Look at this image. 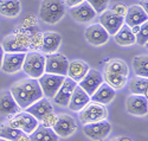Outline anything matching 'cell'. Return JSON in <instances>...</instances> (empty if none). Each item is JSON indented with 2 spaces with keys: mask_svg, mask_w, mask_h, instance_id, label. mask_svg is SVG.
Wrapping results in <instances>:
<instances>
[{
  "mask_svg": "<svg viewBox=\"0 0 148 141\" xmlns=\"http://www.w3.org/2000/svg\"><path fill=\"white\" fill-rule=\"evenodd\" d=\"M103 83V76L100 71L95 69H89V71L85 74L84 77L78 82V85L87 93L89 96H91L96 89Z\"/></svg>",
  "mask_w": 148,
  "mask_h": 141,
  "instance_id": "obj_11",
  "label": "cell"
},
{
  "mask_svg": "<svg viewBox=\"0 0 148 141\" xmlns=\"http://www.w3.org/2000/svg\"><path fill=\"white\" fill-rule=\"evenodd\" d=\"M103 81L112 87L114 90L116 89H121L127 84V77L126 76H122V75H117V74H112V72H108L104 70L103 72Z\"/></svg>",
  "mask_w": 148,
  "mask_h": 141,
  "instance_id": "obj_29",
  "label": "cell"
},
{
  "mask_svg": "<svg viewBox=\"0 0 148 141\" xmlns=\"http://www.w3.org/2000/svg\"><path fill=\"white\" fill-rule=\"evenodd\" d=\"M89 65L85 62L79 61V59H75L72 62H69L68 65V77H70L71 80H73L75 82H79L84 76L89 71Z\"/></svg>",
  "mask_w": 148,
  "mask_h": 141,
  "instance_id": "obj_24",
  "label": "cell"
},
{
  "mask_svg": "<svg viewBox=\"0 0 148 141\" xmlns=\"http://www.w3.org/2000/svg\"><path fill=\"white\" fill-rule=\"evenodd\" d=\"M96 12L88 4V1H82L81 4L70 7V16L78 23H88L96 17Z\"/></svg>",
  "mask_w": 148,
  "mask_h": 141,
  "instance_id": "obj_17",
  "label": "cell"
},
{
  "mask_svg": "<svg viewBox=\"0 0 148 141\" xmlns=\"http://www.w3.org/2000/svg\"><path fill=\"white\" fill-rule=\"evenodd\" d=\"M23 134L21 131L11 127L8 123L0 124V139H5L8 141H16Z\"/></svg>",
  "mask_w": 148,
  "mask_h": 141,
  "instance_id": "obj_32",
  "label": "cell"
},
{
  "mask_svg": "<svg viewBox=\"0 0 148 141\" xmlns=\"http://www.w3.org/2000/svg\"><path fill=\"white\" fill-rule=\"evenodd\" d=\"M127 110L135 116H145L148 111L147 97L142 95H130L127 98Z\"/></svg>",
  "mask_w": 148,
  "mask_h": 141,
  "instance_id": "obj_19",
  "label": "cell"
},
{
  "mask_svg": "<svg viewBox=\"0 0 148 141\" xmlns=\"http://www.w3.org/2000/svg\"><path fill=\"white\" fill-rule=\"evenodd\" d=\"M82 1H84V0H65V5H68L69 7H73V6L81 4Z\"/></svg>",
  "mask_w": 148,
  "mask_h": 141,
  "instance_id": "obj_37",
  "label": "cell"
},
{
  "mask_svg": "<svg viewBox=\"0 0 148 141\" xmlns=\"http://www.w3.org/2000/svg\"><path fill=\"white\" fill-rule=\"evenodd\" d=\"M110 141H133L128 136H117V138H114L113 140H110Z\"/></svg>",
  "mask_w": 148,
  "mask_h": 141,
  "instance_id": "obj_38",
  "label": "cell"
},
{
  "mask_svg": "<svg viewBox=\"0 0 148 141\" xmlns=\"http://www.w3.org/2000/svg\"><path fill=\"white\" fill-rule=\"evenodd\" d=\"M107 116H108V110H107L106 106L97 103V102H94V101H90L87 106H84L78 111L79 121L83 124L106 120Z\"/></svg>",
  "mask_w": 148,
  "mask_h": 141,
  "instance_id": "obj_4",
  "label": "cell"
},
{
  "mask_svg": "<svg viewBox=\"0 0 148 141\" xmlns=\"http://www.w3.org/2000/svg\"><path fill=\"white\" fill-rule=\"evenodd\" d=\"M0 141H8V140H5V139H0Z\"/></svg>",
  "mask_w": 148,
  "mask_h": 141,
  "instance_id": "obj_42",
  "label": "cell"
},
{
  "mask_svg": "<svg viewBox=\"0 0 148 141\" xmlns=\"http://www.w3.org/2000/svg\"><path fill=\"white\" fill-rule=\"evenodd\" d=\"M53 111V107L51 105V102L49 101V98L46 97H42L40 100L36 101L34 103H32L30 107L26 108V113L31 114L32 116L38 120L42 121V119L47 115L49 113H52Z\"/></svg>",
  "mask_w": 148,
  "mask_h": 141,
  "instance_id": "obj_20",
  "label": "cell"
},
{
  "mask_svg": "<svg viewBox=\"0 0 148 141\" xmlns=\"http://www.w3.org/2000/svg\"><path fill=\"white\" fill-rule=\"evenodd\" d=\"M129 90L132 95H142L147 97V90H148V80L147 77H138L133 78L129 82Z\"/></svg>",
  "mask_w": 148,
  "mask_h": 141,
  "instance_id": "obj_28",
  "label": "cell"
},
{
  "mask_svg": "<svg viewBox=\"0 0 148 141\" xmlns=\"http://www.w3.org/2000/svg\"><path fill=\"white\" fill-rule=\"evenodd\" d=\"M106 71L108 72H112V74H117V75H122V76H128V67H127V64L121 61V59H113V61H110L108 64H107V67H106Z\"/></svg>",
  "mask_w": 148,
  "mask_h": 141,
  "instance_id": "obj_31",
  "label": "cell"
},
{
  "mask_svg": "<svg viewBox=\"0 0 148 141\" xmlns=\"http://www.w3.org/2000/svg\"><path fill=\"white\" fill-rule=\"evenodd\" d=\"M19 111L20 108L10 90H4L0 93V115L1 116H13Z\"/></svg>",
  "mask_w": 148,
  "mask_h": 141,
  "instance_id": "obj_18",
  "label": "cell"
},
{
  "mask_svg": "<svg viewBox=\"0 0 148 141\" xmlns=\"http://www.w3.org/2000/svg\"><path fill=\"white\" fill-rule=\"evenodd\" d=\"M64 78H65V76L44 72L38 78V83L43 91V96H46V98H53V96L58 91L59 87L64 82Z\"/></svg>",
  "mask_w": 148,
  "mask_h": 141,
  "instance_id": "obj_7",
  "label": "cell"
},
{
  "mask_svg": "<svg viewBox=\"0 0 148 141\" xmlns=\"http://www.w3.org/2000/svg\"><path fill=\"white\" fill-rule=\"evenodd\" d=\"M112 11L114 12V13H116L117 16L125 17L126 11H127V7L123 5V4H121V3H117V4H115V5L112 7Z\"/></svg>",
  "mask_w": 148,
  "mask_h": 141,
  "instance_id": "obj_36",
  "label": "cell"
},
{
  "mask_svg": "<svg viewBox=\"0 0 148 141\" xmlns=\"http://www.w3.org/2000/svg\"><path fill=\"white\" fill-rule=\"evenodd\" d=\"M123 24H125V17L117 16L112 10H106L101 13L100 25H102L103 29L108 32V34L114 36Z\"/></svg>",
  "mask_w": 148,
  "mask_h": 141,
  "instance_id": "obj_10",
  "label": "cell"
},
{
  "mask_svg": "<svg viewBox=\"0 0 148 141\" xmlns=\"http://www.w3.org/2000/svg\"><path fill=\"white\" fill-rule=\"evenodd\" d=\"M133 68L136 76L147 77L148 76V58L147 56H136L133 59Z\"/></svg>",
  "mask_w": 148,
  "mask_h": 141,
  "instance_id": "obj_30",
  "label": "cell"
},
{
  "mask_svg": "<svg viewBox=\"0 0 148 141\" xmlns=\"http://www.w3.org/2000/svg\"><path fill=\"white\" fill-rule=\"evenodd\" d=\"M148 14L140 5H133L127 8L125 14V23L127 26L134 28L140 26L143 23H147Z\"/></svg>",
  "mask_w": 148,
  "mask_h": 141,
  "instance_id": "obj_16",
  "label": "cell"
},
{
  "mask_svg": "<svg viewBox=\"0 0 148 141\" xmlns=\"http://www.w3.org/2000/svg\"><path fill=\"white\" fill-rule=\"evenodd\" d=\"M16 141H30V136L27 134H25V133H23Z\"/></svg>",
  "mask_w": 148,
  "mask_h": 141,
  "instance_id": "obj_39",
  "label": "cell"
},
{
  "mask_svg": "<svg viewBox=\"0 0 148 141\" xmlns=\"http://www.w3.org/2000/svg\"><path fill=\"white\" fill-rule=\"evenodd\" d=\"M45 57L38 51H31V52L25 54V58L23 62V70L25 71L27 76L31 78L38 80L40 76L45 72Z\"/></svg>",
  "mask_w": 148,
  "mask_h": 141,
  "instance_id": "obj_3",
  "label": "cell"
},
{
  "mask_svg": "<svg viewBox=\"0 0 148 141\" xmlns=\"http://www.w3.org/2000/svg\"><path fill=\"white\" fill-rule=\"evenodd\" d=\"M19 0H0V14L8 18H14L20 13Z\"/></svg>",
  "mask_w": 148,
  "mask_h": 141,
  "instance_id": "obj_27",
  "label": "cell"
},
{
  "mask_svg": "<svg viewBox=\"0 0 148 141\" xmlns=\"http://www.w3.org/2000/svg\"><path fill=\"white\" fill-rule=\"evenodd\" d=\"M65 14V3L63 0H43L39 17L46 24H56Z\"/></svg>",
  "mask_w": 148,
  "mask_h": 141,
  "instance_id": "obj_2",
  "label": "cell"
},
{
  "mask_svg": "<svg viewBox=\"0 0 148 141\" xmlns=\"http://www.w3.org/2000/svg\"><path fill=\"white\" fill-rule=\"evenodd\" d=\"M68 65L69 61L68 58L62 54H49L45 57V74H53L59 76H66L68 74Z\"/></svg>",
  "mask_w": 148,
  "mask_h": 141,
  "instance_id": "obj_6",
  "label": "cell"
},
{
  "mask_svg": "<svg viewBox=\"0 0 148 141\" xmlns=\"http://www.w3.org/2000/svg\"><path fill=\"white\" fill-rule=\"evenodd\" d=\"M85 1H88V4L94 8L96 13H100V14L107 10L109 4V0H85Z\"/></svg>",
  "mask_w": 148,
  "mask_h": 141,
  "instance_id": "obj_34",
  "label": "cell"
},
{
  "mask_svg": "<svg viewBox=\"0 0 148 141\" xmlns=\"http://www.w3.org/2000/svg\"><path fill=\"white\" fill-rule=\"evenodd\" d=\"M56 119H57V115L52 113H49L47 115H45V116L42 119V124L45 126V127H49V128H52L55 122H56Z\"/></svg>",
  "mask_w": 148,
  "mask_h": 141,
  "instance_id": "obj_35",
  "label": "cell"
},
{
  "mask_svg": "<svg viewBox=\"0 0 148 141\" xmlns=\"http://www.w3.org/2000/svg\"><path fill=\"white\" fill-rule=\"evenodd\" d=\"M89 102H90V96L77 84L75 87V89H73L72 95L69 100L68 107L72 111H79L84 106H87Z\"/></svg>",
  "mask_w": 148,
  "mask_h": 141,
  "instance_id": "obj_21",
  "label": "cell"
},
{
  "mask_svg": "<svg viewBox=\"0 0 148 141\" xmlns=\"http://www.w3.org/2000/svg\"><path fill=\"white\" fill-rule=\"evenodd\" d=\"M1 46L6 52L25 54V51L27 50V46H29V38H26L23 34H11L4 39V43Z\"/></svg>",
  "mask_w": 148,
  "mask_h": 141,
  "instance_id": "obj_12",
  "label": "cell"
},
{
  "mask_svg": "<svg viewBox=\"0 0 148 141\" xmlns=\"http://www.w3.org/2000/svg\"><path fill=\"white\" fill-rule=\"evenodd\" d=\"M25 58L24 52H6L4 54L1 68L7 74H13L23 68V62Z\"/></svg>",
  "mask_w": 148,
  "mask_h": 141,
  "instance_id": "obj_15",
  "label": "cell"
},
{
  "mask_svg": "<svg viewBox=\"0 0 148 141\" xmlns=\"http://www.w3.org/2000/svg\"><path fill=\"white\" fill-rule=\"evenodd\" d=\"M115 42L121 46H129L135 44V34L132 32L130 28L123 24L120 30L114 34Z\"/></svg>",
  "mask_w": 148,
  "mask_h": 141,
  "instance_id": "obj_26",
  "label": "cell"
},
{
  "mask_svg": "<svg viewBox=\"0 0 148 141\" xmlns=\"http://www.w3.org/2000/svg\"><path fill=\"white\" fill-rule=\"evenodd\" d=\"M3 57H4V49L0 45V67H1V62H3Z\"/></svg>",
  "mask_w": 148,
  "mask_h": 141,
  "instance_id": "obj_40",
  "label": "cell"
},
{
  "mask_svg": "<svg viewBox=\"0 0 148 141\" xmlns=\"http://www.w3.org/2000/svg\"><path fill=\"white\" fill-rule=\"evenodd\" d=\"M84 36H85V39L88 41V43H90L91 45H95V46L103 45L109 39L108 32L100 24H94V25L88 26L85 29Z\"/></svg>",
  "mask_w": 148,
  "mask_h": 141,
  "instance_id": "obj_13",
  "label": "cell"
},
{
  "mask_svg": "<svg viewBox=\"0 0 148 141\" xmlns=\"http://www.w3.org/2000/svg\"><path fill=\"white\" fill-rule=\"evenodd\" d=\"M62 43V36L57 32H45L42 38V51L45 54H53Z\"/></svg>",
  "mask_w": 148,
  "mask_h": 141,
  "instance_id": "obj_23",
  "label": "cell"
},
{
  "mask_svg": "<svg viewBox=\"0 0 148 141\" xmlns=\"http://www.w3.org/2000/svg\"><path fill=\"white\" fill-rule=\"evenodd\" d=\"M83 132L89 139L94 141H103L104 139L108 138V135L112 132V124L107 120L88 123V124H84Z\"/></svg>",
  "mask_w": 148,
  "mask_h": 141,
  "instance_id": "obj_8",
  "label": "cell"
},
{
  "mask_svg": "<svg viewBox=\"0 0 148 141\" xmlns=\"http://www.w3.org/2000/svg\"><path fill=\"white\" fill-rule=\"evenodd\" d=\"M11 127L16 128V129L21 131L23 133H25L30 135L39 124V121L36 120L31 114L26 111H19L13 116H10V120L7 122Z\"/></svg>",
  "mask_w": 148,
  "mask_h": 141,
  "instance_id": "obj_5",
  "label": "cell"
},
{
  "mask_svg": "<svg viewBox=\"0 0 148 141\" xmlns=\"http://www.w3.org/2000/svg\"><path fill=\"white\" fill-rule=\"evenodd\" d=\"M52 131L56 133L57 136L68 138L77 131V124L70 115L59 114L57 115V119L52 127Z\"/></svg>",
  "mask_w": 148,
  "mask_h": 141,
  "instance_id": "obj_9",
  "label": "cell"
},
{
  "mask_svg": "<svg viewBox=\"0 0 148 141\" xmlns=\"http://www.w3.org/2000/svg\"><path fill=\"white\" fill-rule=\"evenodd\" d=\"M76 85H77V82L71 80L70 77H65L64 82L62 83V85L58 89V91L53 96V102L57 106L68 107L69 100H70V97L72 95V91H73V89H75Z\"/></svg>",
  "mask_w": 148,
  "mask_h": 141,
  "instance_id": "obj_14",
  "label": "cell"
},
{
  "mask_svg": "<svg viewBox=\"0 0 148 141\" xmlns=\"http://www.w3.org/2000/svg\"><path fill=\"white\" fill-rule=\"evenodd\" d=\"M115 97V90L109 87L106 82H103L100 87L96 89V91L90 96V101L97 102L101 105H108L110 103Z\"/></svg>",
  "mask_w": 148,
  "mask_h": 141,
  "instance_id": "obj_22",
  "label": "cell"
},
{
  "mask_svg": "<svg viewBox=\"0 0 148 141\" xmlns=\"http://www.w3.org/2000/svg\"><path fill=\"white\" fill-rule=\"evenodd\" d=\"M30 141H58V136L52 131V128L38 124V127L29 135Z\"/></svg>",
  "mask_w": 148,
  "mask_h": 141,
  "instance_id": "obj_25",
  "label": "cell"
},
{
  "mask_svg": "<svg viewBox=\"0 0 148 141\" xmlns=\"http://www.w3.org/2000/svg\"><path fill=\"white\" fill-rule=\"evenodd\" d=\"M10 91L20 109H26L36 101L43 97L40 85L38 83V80L36 78H26L18 81L12 84Z\"/></svg>",
  "mask_w": 148,
  "mask_h": 141,
  "instance_id": "obj_1",
  "label": "cell"
},
{
  "mask_svg": "<svg viewBox=\"0 0 148 141\" xmlns=\"http://www.w3.org/2000/svg\"><path fill=\"white\" fill-rule=\"evenodd\" d=\"M141 4H142V6H141V5H140V6L147 12V10H148V7H147V0H142V3H141Z\"/></svg>",
  "mask_w": 148,
  "mask_h": 141,
  "instance_id": "obj_41",
  "label": "cell"
},
{
  "mask_svg": "<svg viewBox=\"0 0 148 141\" xmlns=\"http://www.w3.org/2000/svg\"><path fill=\"white\" fill-rule=\"evenodd\" d=\"M148 42V25L147 23H143L139 31L135 33V43H138L139 45H146Z\"/></svg>",
  "mask_w": 148,
  "mask_h": 141,
  "instance_id": "obj_33",
  "label": "cell"
}]
</instances>
